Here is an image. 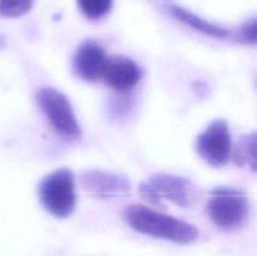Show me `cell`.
Segmentation results:
<instances>
[{
  "instance_id": "5b68a950",
  "label": "cell",
  "mask_w": 257,
  "mask_h": 256,
  "mask_svg": "<svg viewBox=\"0 0 257 256\" xmlns=\"http://www.w3.org/2000/svg\"><path fill=\"white\" fill-rule=\"evenodd\" d=\"M35 98L48 122L58 135L69 140L80 137L82 128L72 103L64 93L53 87H42L38 89Z\"/></svg>"
},
{
  "instance_id": "52a82bcc",
  "label": "cell",
  "mask_w": 257,
  "mask_h": 256,
  "mask_svg": "<svg viewBox=\"0 0 257 256\" xmlns=\"http://www.w3.org/2000/svg\"><path fill=\"white\" fill-rule=\"evenodd\" d=\"M80 183L85 192L99 198L124 197L132 191L127 177L109 171H85L80 176Z\"/></svg>"
},
{
  "instance_id": "7a4b0ae2",
  "label": "cell",
  "mask_w": 257,
  "mask_h": 256,
  "mask_svg": "<svg viewBox=\"0 0 257 256\" xmlns=\"http://www.w3.org/2000/svg\"><path fill=\"white\" fill-rule=\"evenodd\" d=\"M140 195L155 206H163L167 200L182 208H190L197 202L198 188L190 178L172 173L158 172L140 185Z\"/></svg>"
},
{
  "instance_id": "8fae6325",
  "label": "cell",
  "mask_w": 257,
  "mask_h": 256,
  "mask_svg": "<svg viewBox=\"0 0 257 256\" xmlns=\"http://www.w3.org/2000/svg\"><path fill=\"white\" fill-rule=\"evenodd\" d=\"M233 161L240 167L256 171V133L242 136L236 145Z\"/></svg>"
},
{
  "instance_id": "5bb4252c",
  "label": "cell",
  "mask_w": 257,
  "mask_h": 256,
  "mask_svg": "<svg viewBox=\"0 0 257 256\" xmlns=\"http://www.w3.org/2000/svg\"><path fill=\"white\" fill-rule=\"evenodd\" d=\"M235 40L243 44L253 45L256 43V19L247 20L241 24L235 32Z\"/></svg>"
},
{
  "instance_id": "3957f363",
  "label": "cell",
  "mask_w": 257,
  "mask_h": 256,
  "mask_svg": "<svg viewBox=\"0 0 257 256\" xmlns=\"http://www.w3.org/2000/svg\"><path fill=\"white\" fill-rule=\"evenodd\" d=\"M247 195L238 188L221 186L210 192L207 213L213 225L225 231L240 228L250 215Z\"/></svg>"
},
{
  "instance_id": "7c38bea8",
  "label": "cell",
  "mask_w": 257,
  "mask_h": 256,
  "mask_svg": "<svg viewBox=\"0 0 257 256\" xmlns=\"http://www.w3.org/2000/svg\"><path fill=\"white\" fill-rule=\"evenodd\" d=\"M80 12L87 19L100 20L107 17L113 8V0H77Z\"/></svg>"
},
{
  "instance_id": "277c9868",
  "label": "cell",
  "mask_w": 257,
  "mask_h": 256,
  "mask_svg": "<svg viewBox=\"0 0 257 256\" xmlns=\"http://www.w3.org/2000/svg\"><path fill=\"white\" fill-rule=\"evenodd\" d=\"M39 201L45 211L58 218L72 215L77 205L75 178L69 168H59L45 176L38 186Z\"/></svg>"
},
{
  "instance_id": "30bf717a",
  "label": "cell",
  "mask_w": 257,
  "mask_h": 256,
  "mask_svg": "<svg viewBox=\"0 0 257 256\" xmlns=\"http://www.w3.org/2000/svg\"><path fill=\"white\" fill-rule=\"evenodd\" d=\"M166 8H167V12L171 17L175 18L176 20H178L182 24L192 28L193 30L202 33L203 35L221 40H235V32L225 27H221V25L213 24V23L201 18L200 15L180 7V5H167Z\"/></svg>"
},
{
  "instance_id": "ba28073f",
  "label": "cell",
  "mask_w": 257,
  "mask_h": 256,
  "mask_svg": "<svg viewBox=\"0 0 257 256\" xmlns=\"http://www.w3.org/2000/svg\"><path fill=\"white\" fill-rule=\"evenodd\" d=\"M107 60L108 57L102 45L94 40H85L73 55V72L84 82H95L102 78Z\"/></svg>"
},
{
  "instance_id": "6da1fadb",
  "label": "cell",
  "mask_w": 257,
  "mask_h": 256,
  "mask_svg": "<svg viewBox=\"0 0 257 256\" xmlns=\"http://www.w3.org/2000/svg\"><path fill=\"white\" fill-rule=\"evenodd\" d=\"M123 218L137 232L180 245L195 242L200 236V231L192 223L143 205L127 206L123 211Z\"/></svg>"
},
{
  "instance_id": "9c48e42d",
  "label": "cell",
  "mask_w": 257,
  "mask_h": 256,
  "mask_svg": "<svg viewBox=\"0 0 257 256\" xmlns=\"http://www.w3.org/2000/svg\"><path fill=\"white\" fill-rule=\"evenodd\" d=\"M143 70L133 59L127 57L108 58L102 79L108 87L118 92H128L141 82Z\"/></svg>"
},
{
  "instance_id": "4fadbf2b",
  "label": "cell",
  "mask_w": 257,
  "mask_h": 256,
  "mask_svg": "<svg viewBox=\"0 0 257 256\" xmlns=\"http://www.w3.org/2000/svg\"><path fill=\"white\" fill-rule=\"evenodd\" d=\"M34 0H0V15L4 18H19L33 8Z\"/></svg>"
},
{
  "instance_id": "8992f818",
  "label": "cell",
  "mask_w": 257,
  "mask_h": 256,
  "mask_svg": "<svg viewBox=\"0 0 257 256\" xmlns=\"http://www.w3.org/2000/svg\"><path fill=\"white\" fill-rule=\"evenodd\" d=\"M198 156L212 167H222L232 155L230 128L225 119H215L198 135L196 140Z\"/></svg>"
}]
</instances>
